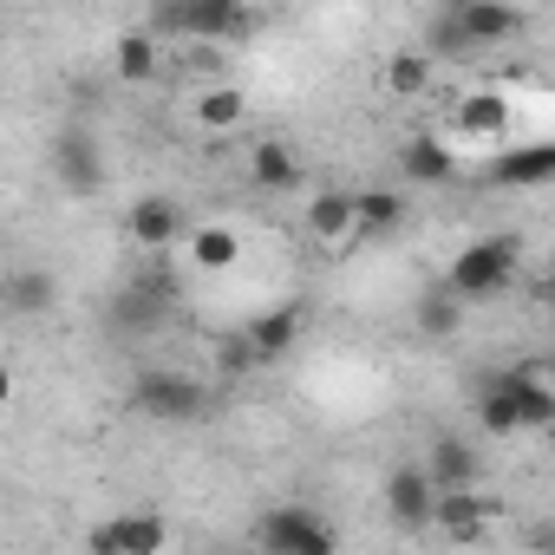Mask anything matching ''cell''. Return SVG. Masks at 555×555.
Here are the masks:
<instances>
[{"instance_id": "cell-1", "label": "cell", "mask_w": 555, "mask_h": 555, "mask_svg": "<svg viewBox=\"0 0 555 555\" xmlns=\"http://www.w3.org/2000/svg\"><path fill=\"white\" fill-rule=\"evenodd\" d=\"M261 14L248 0H157L151 14V34H183V40H216V47H235V40H255Z\"/></svg>"}, {"instance_id": "cell-2", "label": "cell", "mask_w": 555, "mask_h": 555, "mask_svg": "<svg viewBox=\"0 0 555 555\" xmlns=\"http://www.w3.org/2000/svg\"><path fill=\"white\" fill-rule=\"evenodd\" d=\"M516 235H477V242H464L457 255H451V268H444V288L470 308V301H496V295H509L516 288Z\"/></svg>"}, {"instance_id": "cell-3", "label": "cell", "mask_w": 555, "mask_h": 555, "mask_svg": "<svg viewBox=\"0 0 555 555\" xmlns=\"http://www.w3.org/2000/svg\"><path fill=\"white\" fill-rule=\"evenodd\" d=\"M255 542L268 548V555H334V522L314 509V503H274V509H261V522H255Z\"/></svg>"}, {"instance_id": "cell-4", "label": "cell", "mask_w": 555, "mask_h": 555, "mask_svg": "<svg viewBox=\"0 0 555 555\" xmlns=\"http://www.w3.org/2000/svg\"><path fill=\"white\" fill-rule=\"evenodd\" d=\"M125 399L138 418H157V425H190L203 412V386L190 373H138Z\"/></svg>"}, {"instance_id": "cell-5", "label": "cell", "mask_w": 555, "mask_h": 555, "mask_svg": "<svg viewBox=\"0 0 555 555\" xmlns=\"http://www.w3.org/2000/svg\"><path fill=\"white\" fill-rule=\"evenodd\" d=\"M53 177H60V190H73V196H99L105 177H112L105 144H99L92 131H60V138H53Z\"/></svg>"}, {"instance_id": "cell-6", "label": "cell", "mask_w": 555, "mask_h": 555, "mask_svg": "<svg viewBox=\"0 0 555 555\" xmlns=\"http://www.w3.org/2000/svg\"><path fill=\"white\" fill-rule=\"evenodd\" d=\"M170 274H144V282H125L112 295V327L118 334H157L170 321Z\"/></svg>"}, {"instance_id": "cell-7", "label": "cell", "mask_w": 555, "mask_h": 555, "mask_svg": "<svg viewBox=\"0 0 555 555\" xmlns=\"http://www.w3.org/2000/svg\"><path fill=\"white\" fill-rule=\"evenodd\" d=\"M86 542H92L99 555H157V548L170 542V522H164V516H151V509H125V516L99 522Z\"/></svg>"}, {"instance_id": "cell-8", "label": "cell", "mask_w": 555, "mask_h": 555, "mask_svg": "<svg viewBox=\"0 0 555 555\" xmlns=\"http://www.w3.org/2000/svg\"><path fill=\"white\" fill-rule=\"evenodd\" d=\"M451 21H457V34H464L470 53L509 47V40L522 34V8H516V0H470V8H457Z\"/></svg>"}, {"instance_id": "cell-9", "label": "cell", "mask_w": 555, "mask_h": 555, "mask_svg": "<svg viewBox=\"0 0 555 555\" xmlns=\"http://www.w3.org/2000/svg\"><path fill=\"white\" fill-rule=\"evenodd\" d=\"M490 516H496V496H483L477 483H457V490H438L431 496V529H444L457 542H477Z\"/></svg>"}, {"instance_id": "cell-10", "label": "cell", "mask_w": 555, "mask_h": 555, "mask_svg": "<svg viewBox=\"0 0 555 555\" xmlns=\"http://www.w3.org/2000/svg\"><path fill=\"white\" fill-rule=\"evenodd\" d=\"M496 379H503V392H509L522 431H548V425H555V386H548L542 366H503Z\"/></svg>"}, {"instance_id": "cell-11", "label": "cell", "mask_w": 555, "mask_h": 555, "mask_svg": "<svg viewBox=\"0 0 555 555\" xmlns=\"http://www.w3.org/2000/svg\"><path fill=\"white\" fill-rule=\"evenodd\" d=\"M183 209L170 203V196H138L131 209H125V235L138 242V248H151V255H164L170 242H183Z\"/></svg>"}, {"instance_id": "cell-12", "label": "cell", "mask_w": 555, "mask_h": 555, "mask_svg": "<svg viewBox=\"0 0 555 555\" xmlns=\"http://www.w3.org/2000/svg\"><path fill=\"white\" fill-rule=\"evenodd\" d=\"M431 496H438V483L425 477V464H399L386 477V516L399 529H431Z\"/></svg>"}, {"instance_id": "cell-13", "label": "cell", "mask_w": 555, "mask_h": 555, "mask_svg": "<svg viewBox=\"0 0 555 555\" xmlns=\"http://www.w3.org/2000/svg\"><path fill=\"white\" fill-rule=\"evenodd\" d=\"M0 308L8 314H53L60 308V274L53 268H14V274H0Z\"/></svg>"}, {"instance_id": "cell-14", "label": "cell", "mask_w": 555, "mask_h": 555, "mask_svg": "<svg viewBox=\"0 0 555 555\" xmlns=\"http://www.w3.org/2000/svg\"><path fill=\"white\" fill-rule=\"evenodd\" d=\"M457 177V151L444 144V138H431V131H418V138H405L399 144V183H451Z\"/></svg>"}, {"instance_id": "cell-15", "label": "cell", "mask_w": 555, "mask_h": 555, "mask_svg": "<svg viewBox=\"0 0 555 555\" xmlns=\"http://www.w3.org/2000/svg\"><path fill=\"white\" fill-rule=\"evenodd\" d=\"M308 235L327 242V248H353L360 229H353V190H314L308 196Z\"/></svg>"}, {"instance_id": "cell-16", "label": "cell", "mask_w": 555, "mask_h": 555, "mask_svg": "<svg viewBox=\"0 0 555 555\" xmlns=\"http://www.w3.org/2000/svg\"><path fill=\"white\" fill-rule=\"evenodd\" d=\"M248 183L282 196V190H301V157L282 144V138H255L248 144Z\"/></svg>"}, {"instance_id": "cell-17", "label": "cell", "mask_w": 555, "mask_h": 555, "mask_svg": "<svg viewBox=\"0 0 555 555\" xmlns=\"http://www.w3.org/2000/svg\"><path fill=\"white\" fill-rule=\"evenodd\" d=\"M301 308H268V314H255L248 327H242V340L255 347V360L268 366V360H288L295 353V340H301Z\"/></svg>"}, {"instance_id": "cell-18", "label": "cell", "mask_w": 555, "mask_h": 555, "mask_svg": "<svg viewBox=\"0 0 555 555\" xmlns=\"http://www.w3.org/2000/svg\"><path fill=\"white\" fill-rule=\"evenodd\" d=\"M457 138H483V144H496V138H509V99L503 92H464L457 99Z\"/></svg>"}, {"instance_id": "cell-19", "label": "cell", "mask_w": 555, "mask_h": 555, "mask_svg": "<svg viewBox=\"0 0 555 555\" xmlns=\"http://www.w3.org/2000/svg\"><path fill=\"white\" fill-rule=\"evenodd\" d=\"M190 118H196V131H209V138L242 131V118H248V92H242V86H203L196 105H190Z\"/></svg>"}, {"instance_id": "cell-20", "label": "cell", "mask_w": 555, "mask_h": 555, "mask_svg": "<svg viewBox=\"0 0 555 555\" xmlns=\"http://www.w3.org/2000/svg\"><path fill=\"white\" fill-rule=\"evenodd\" d=\"M555 177V144H503V157H496V183L503 190H542Z\"/></svg>"}, {"instance_id": "cell-21", "label": "cell", "mask_w": 555, "mask_h": 555, "mask_svg": "<svg viewBox=\"0 0 555 555\" xmlns=\"http://www.w3.org/2000/svg\"><path fill=\"white\" fill-rule=\"evenodd\" d=\"M405 222V190H353V229L360 242H379Z\"/></svg>"}, {"instance_id": "cell-22", "label": "cell", "mask_w": 555, "mask_h": 555, "mask_svg": "<svg viewBox=\"0 0 555 555\" xmlns=\"http://www.w3.org/2000/svg\"><path fill=\"white\" fill-rule=\"evenodd\" d=\"M112 73H118V86H151V79H157V34H151V27L118 34V47H112Z\"/></svg>"}, {"instance_id": "cell-23", "label": "cell", "mask_w": 555, "mask_h": 555, "mask_svg": "<svg viewBox=\"0 0 555 555\" xmlns=\"http://www.w3.org/2000/svg\"><path fill=\"white\" fill-rule=\"evenodd\" d=\"M242 261V235L229 229V222H203V229H190V268H203V274H229Z\"/></svg>"}, {"instance_id": "cell-24", "label": "cell", "mask_w": 555, "mask_h": 555, "mask_svg": "<svg viewBox=\"0 0 555 555\" xmlns=\"http://www.w3.org/2000/svg\"><path fill=\"white\" fill-rule=\"evenodd\" d=\"M412 321H418L425 340H451V334L464 327V301H457L451 288H425V295L412 301Z\"/></svg>"}, {"instance_id": "cell-25", "label": "cell", "mask_w": 555, "mask_h": 555, "mask_svg": "<svg viewBox=\"0 0 555 555\" xmlns=\"http://www.w3.org/2000/svg\"><path fill=\"white\" fill-rule=\"evenodd\" d=\"M425 477H431L438 490L477 483V451H470V444H457V438H438V444H431V457H425Z\"/></svg>"}, {"instance_id": "cell-26", "label": "cell", "mask_w": 555, "mask_h": 555, "mask_svg": "<svg viewBox=\"0 0 555 555\" xmlns=\"http://www.w3.org/2000/svg\"><path fill=\"white\" fill-rule=\"evenodd\" d=\"M477 425H483L490 438H516V431H522V425H516V405H509V392H503L496 373L477 386Z\"/></svg>"}, {"instance_id": "cell-27", "label": "cell", "mask_w": 555, "mask_h": 555, "mask_svg": "<svg viewBox=\"0 0 555 555\" xmlns=\"http://www.w3.org/2000/svg\"><path fill=\"white\" fill-rule=\"evenodd\" d=\"M386 86H392L399 99L431 92V53H392V60H386Z\"/></svg>"}, {"instance_id": "cell-28", "label": "cell", "mask_w": 555, "mask_h": 555, "mask_svg": "<svg viewBox=\"0 0 555 555\" xmlns=\"http://www.w3.org/2000/svg\"><path fill=\"white\" fill-rule=\"evenodd\" d=\"M216 366H222L229 379H242V373H255L261 360H255V347H248L242 334H229V340H216Z\"/></svg>"}, {"instance_id": "cell-29", "label": "cell", "mask_w": 555, "mask_h": 555, "mask_svg": "<svg viewBox=\"0 0 555 555\" xmlns=\"http://www.w3.org/2000/svg\"><path fill=\"white\" fill-rule=\"evenodd\" d=\"M8 399H14V373H8V366H0V405H8Z\"/></svg>"}, {"instance_id": "cell-30", "label": "cell", "mask_w": 555, "mask_h": 555, "mask_svg": "<svg viewBox=\"0 0 555 555\" xmlns=\"http://www.w3.org/2000/svg\"><path fill=\"white\" fill-rule=\"evenodd\" d=\"M457 8H470V0H438V14H457Z\"/></svg>"}, {"instance_id": "cell-31", "label": "cell", "mask_w": 555, "mask_h": 555, "mask_svg": "<svg viewBox=\"0 0 555 555\" xmlns=\"http://www.w3.org/2000/svg\"><path fill=\"white\" fill-rule=\"evenodd\" d=\"M0 8H8V0H0Z\"/></svg>"}]
</instances>
